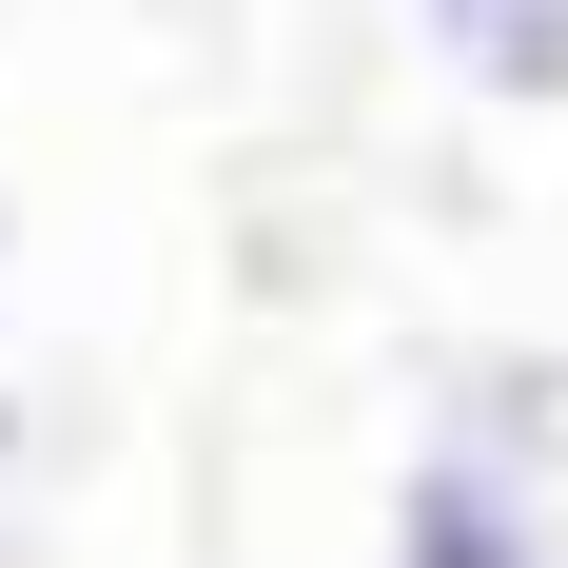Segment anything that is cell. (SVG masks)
I'll return each mask as SVG.
<instances>
[{"instance_id":"1","label":"cell","mask_w":568,"mask_h":568,"mask_svg":"<svg viewBox=\"0 0 568 568\" xmlns=\"http://www.w3.org/2000/svg\"><path fill=\"white\" fill-rule=\"evenodd\" d=\"M373 549L393 568H568V470L549 452H470V432H412Z\"/></svg>"},{"instance_id":"3","label":"cell","mask_w":568,"mask_h":568,"mask_svg":"<svg viewBox=\"0 0 568 568\" xmlns=\"http://www.w3.org/2000/svg\"><path fill=\"white\" fill-rule=\"evenodd\" d=\"M432 432H470V452H549V470H568V353H452V373H432Z\"/></svg>"},{"instance_id":"4","label":"cell","mask_w":568,"mask_h":568,"mask_svg":"<svg viewBox=\"0 0 568 568\" xmlns=\"http://www.w3.org/2000/svg\"><path fill=\"white\" fill-rule=\"evenodd\" d=\"M0 294H20V275H0Z\"/></svg>"},{"instance_id":"2","label":"cell","mask_w":568,"mask_h":568,"mask_svg":"<svg viewBox=\"0 0 568 568\" xmlns=\"http://www.w3.org/2000/svg\"><path fill=\"white\" fill-rule=\"evenodd\" d=\"M412 40H432V79L490 118H568V0H412Z\"/></svg>"}]
</instances>
